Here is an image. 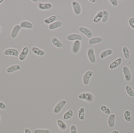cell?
<instances>
[{"label":"cell","mask_w":134,"mask_h":133,"mask_svg":"<svg viewBox=\"0 0 134 133\" xmlns=\"http://www.w3.org/2000/svg\"><path fill=\"white\" fill-rule=\"evenodd\" d=\"M79 30L81 33L84 34L89 39L92 38L93 36V33L91 30L88 28L85 27H80L79 28Z\"/></svg>","instance_id":"7c38bea8"},{"label":"cell","mask_w":134,"mask_h":133,"mask_svg":"<svg viewBox=\"0 0 134 133\" xmlns=\"http://www.w3.org/2000/svg\"><path fill=\"white\" fill-rule=\"evenodd\" d=\"M21 27L19 24H16L13 27L11 30L10 36L11 38L12 39H15L18 36L19 33L21 30Z\"/></svg>","instance_id":"30bf717a"},{"label":"cell","mask_w":134,"mask_h":133,"mask_svg":"<svg viewBox=\"0 0 134 133\" xmlns=\"http://www.w3.org/2000/svg\"><path fill=\"white\" fill-rule=\"evenodd\" d=\"M34 133H51V131L46 129H36L34 130Z\"/></svg>","instance_id":"d6a6232c"},{"label":"cell","mask_w":134,"mask_h":133,"mask_svg":"<svg viewBox=\"0 0 134 133\" xmlns=\"http://www.w3.org/2000/svg\"><path fill=\"white\" fill-rule=\"evenodd\" d=\"M85 108L83 107H81L79 109L78 112V117L79 120L83 121L85 119Z\"/></svg>","instance_id":"d4e9b609"},{"label":"cell","mask_w":134,"mask_h":133,"mask_svg":"<svg viewBox=\"0 0 134 133\" xmlns=\"http://www.w3.org/2000/svg\"><path fill=\"white\" fill-rule=\"evenodd\" d=\"M31 51L33 54L37 56H43L45 54V52L44 50L35 46L31 48Z\"/></svg>","instance_id":"e0dca14e"},{"label":"cell","mask_w":134,"mask_h":133,"mask_svg":"<svg viewBox=\"0 0 134 133\" xmlns=\"http://www.w3.org/2000/svg\"><path fill=\"white\" fill-rule=\"evenodd\" d=\"M111 133H119V132L118 130H114Z\"/></svg>","instance_id":"f35d334b"},{"label":"cell","mask_w":134,"mask_h":133,"mask_svg":"<svg viewBox=\"0 0 134 133\" xmlns=\"http://www.w3.org/2000/svg\"><path fill=\"white\" fill-rule=\"evenodd\" d=\"M52 43L54 46L58 48H61L63 46L62 42L58 38L55 37L52 38Z\"/></svg>","instance_id":"484cf974"},{"label":"cell","mask_w":134,"mask_h":133,"mask_svg":"<svg viewBox=\"0 0 134 133\" xmlns=\"http://www.w3.org/2000/svg\"><path fill=\"white\" fill-rule=\"evenodd\" d=\"M32 1L34 2H37L38 1V0H36V1H35V0H33V1Z\"/></svg>","instance_id":"b9f144b4"},{"label":"cell","mask_w":134,"mask_h":133,"mask_svg":"<svg viewBox=\"0 0 134 133\" xmlns=\"http://www.w3.org/2000/svg\"><path fill=\"white\" fill-rule=\"evenodd\" d=\"M70 133H78L77 127L75 125H72L70 128Z\"/></svg>","instance_id":"e575fe53"},{"label":"cell","mask_w":134,"mask_h":133,"mask_svg":"<svg viewBox=\"0 0 134 133\" xmlns=\"http://www.w3.org/2000/svg\"><path fill=\"white\" fill-rule=\"evenodd\" d=\"M37 7L40 10L47 11L52 8L53 4L50 2H39L37 4Z\"/></svg>","instance_id":"8fae6325"},{"label":"cell","mask_w":134,"mask_h":133,"mask_svg":"<svg viewBox=\"0 0 134 133\" xmlns=\"http://www.w3.org/2000/svg\"><path fill=\"white\" fill-rule=\"evenodd\" d=\"M57 124L58 128L61 131H65L68 128L67 124L62 119H58L57 121Z\"/></svg>","instance_id":"44dd1931"},{"label":"cell","mask_w":134,"mask_h":133,"mask_svg":"<svg viewBox=\"0 0 134 133\" xmlns=\"http://www.w3.org/2000/svg\"><path fill=\"white\" fill-rule=\"evenodd\" d=\"M78 98L80 100L84 101L87 103H91L94 100V95L92 93L89 91H85L80 93L78 95Z\"/></svg>","instance_id":"6da1fadb"},{"label":"cell","mask_w":134,"mask_h":133,"mask_svg":"<svg viewBox=\"0 0 134 133\" xmlns=\"http://www.w3.org/2000/svg\"><path fill=\"white\" fill-rule=\"evenodd\" d=\"M66 104L67 101L65 100H62L59 101L53 108V113L55 115L59 114L64 108Z\"/></svg>","instance_id":"7a4b0ae2"},{"label":"cell","mask_w":134,"mask_h":133,"mask_svg":"<svg viewBox=\"0 0 134 133\" xmlns=\"http://www.w3.org/2000/svg\"><path fill=\"white\" fill-rule=\"evenodd\" d=\"M1 115H0V122H1Z\"/></svg>","instance_id":"ee69618b"},{"label":"cell","mask_w":134,"mask_h":133,"mask_svg":"<svg viewBox=\"0 0 134 133\" xmlns=\"http://www.w3.org/2000/svg\"><path fill=\"white\" fill-rule=\"evenodd\" d=\"M29 53V49L28 47H25L22 49L19 54L18 58L20 61H24L27 58Z\"/></svg>","instance_id":"9c48e42d"},{"label":"cell","mask_w":134,"mask_h":133,"mask_svg":"<svg viewBox=\"0 0 134 133\" xmlns=\"http://www.w3.org/2000/svg\"><path fill=\"white\" fill-rule=\"evenodd\" d=\"M124 119L127 122H131L132 120L131 119V114L130 111L129 110H126L124 112Z\"/></svg>","instance_id":"83f0119b"},{"label":"cell","mask_w":134,"mask_h":133,"mask_svg":"<svg viewBox=\"0 0 134 133\" xmlns=\"http://www.w3.org/2000/svg\"><path fill=\"white\" fill-rule=\"evenodd\" d=\"M116 115L115 114H111L109 116L108 120V125L110 128L114 127L115 124Z\"/></svg>","instance_id":"d6986e66"},{"label":"cell","mask_w":134,"mask_h":133,"mask_svg":"<svg viewBox=\"0 0 134 133\" xmlns=\"http://www.w3.org/2000/svg\"><path fill=\"white\" fill-rule=\"evenodd\" d=\"M71 5L74 14L76 16L80 15L82 12V9L79 2L77 1H74L72 2Z\"/></svg>","instance_id":"5b68a950"},{"label":"cell","mask_w":134,"mask_h":133,"mask_svg":"<svg viewBox=\"0 0 134 133\" xmlns=\"http://www.w3.org/2000/svg\"><path fill=\"white\" fill-rule=\"evenodd\" d=\"M6 109V105L5 103L0 101V109L1 110H5Z\"/></svg>","instance_id":"8d00e7d4"},{"label":"cell","mask_w":134,"mask_h":133,"mask_svg":"<svg viewBox=\"0 0 134 133\" xmlns=\"http://www.w3.org/2000/svg\"><path fill=\"white\" fill-rule=\"evenodd\" d=\"M122 52L124 58L126 59H129L130 58V52L128 48L126 47H124L122 48Z\"/></svg>","instance_id":"1f68e13d"},{"label":"cell","mask_w":134,"mask_h":133,"mask_svg":"<svg viewBox=\"0 0 134 133\" xmlns=\"http://www.w3.org/2000/svg\"><path fill=\"white\" fill-rule=\"evenodd\" d=\"M103 17H102V22L105 23L108 20L109 18V13L108 11L106 10H103Z\"/></svg>","instance_id":"4dcf8cb0"},{"label":"cell","mask_w":134,"mask_h":133,"mask_svg":"<svg viewBox=\"0 0 134 133\" xmlns=\"http://www.w3.org/2000/svg\"><path fill=\"white\" fill-rule=\"evenodd\" d=\"M4 1V0H0V5L3 3Z\"/></svg>","instance_id":"60d3db41"},{"label":"cell","mask_w":134,"mask_h":133,"mask_svg":"<svg viewBox=\"0 0 134 133\" xmlns=\"http://www.w3.org/2000/svg\"><path fill=\"white\" fill-rule=\"evenodd\" d=\"M122 72L124 79L126 82H129L132 79V74L128 66H124L122 68Z\"/></svg>","instance_id":"ba28073f"},{"label":"cell","mask_w":134,"mask_h":133,"mask_svg":"<svg viewBox=\"0 0 134 133\" xmlns=\"http://www.w3.org/2000/svg\"><path fill=\"white\" fill-rule=\"evenodd\" d=\"M125 90L127 94L131 97H134V91L132 87L130 85H127L125 87Z\"/></svg>","instance_id":"f1b7e54d"},{"label":"cell","mask_w":134,"mask_h":133,"mask_svg":"<svg viewBox=\"0 0 134 133\" xmlns=\"http://www.w3.org/2000/svg\"><path fill=\"white\" fill-rule=\"evenodd\" d=\"M94 72L92 70H87L85 72L82 77V83L84 86H88L91 79L93 75Z\"/></svg>","instance_id":"3957f363"},{"label":"cell","mask_w":134,"mask_h":133,"mask_svg":"<svg viewBox=\"0 0 134 133\" xmlns=\"http://www.w3.org/2000/svg\"><path fill=\"white\" fill-rule=\"evenodd\" d=\"M74 115V112L72 109H69L66 111L63 115V118L64 120H68L71 119Z\"/></svg>","instance_id":"603a6c76"},{"label":"cell","mask_w":134,"mask_h":133,"mask_svg":"<svg viewBox=\"0 0 134 133\" xmlns=\"http://www.w3.org/2000/svg\"><path fill=\"white\" fill-rule=\"evenodd\" d=\"M63 25V22L62 21H55L52 24L49 25L48 26V29L49 30H54L61 27Z\"/></svg>","instance_id":"ac0fdd59"},{"label":"cell","mask_w":134,"mask_h":133,"mask_svg":"<svg viewBox=\"0 0 134 133\" xmlns=\"http://www.w3.org/2000/svg\"><path fill=\"white\" fill-rule=\"evenodd\" d=\"M3 54L5 56H13V57H18L19 56V50L16 48H8L4 50Z\"/></svg>","instance_id":"277c9868"},{"label":"cell","mask_w":134,"mask_h":133,"mask_svg":"<svg viewBox=\"0 0 134 133\" xmlns=\"http://www.w3.org/2000/svg\"><path fill=\"white\" fill-rule=\"evenodd\" d=\"M109 1L113 7H117L119 5V2L118 0H109Z\"/></svg>","instance_id":"d590c367"},{"label":"cell","mask_w":134,"mask_h":133,"mask_svg":"<svg viewBox=\"0 0 134 133\" xmlns=\"http://www.w3.org/2000/svg\"><path fill=\"white\" fill-rule=\"evenodd\" d=\"M67 40L69 41H81L82 40V37L80 34H78L72 33L69 34L67 36Z\"/></svg>","instance_id":"4fadbf2b"},{"label":"cell","mask_w":134,"mask_h":133,"mask_svg":"<svg viewBox=\"0 0 134 133\" xmlns=\"http://www.w3.org/2000/svg\"><path fill=\"white\" fill-rule=\"evenodd\" d=\"M113 54V50L111 49L108 48L102 52L100 54V58L101 59H104Z\"/></svg>","instance_id":"7402d4cb"},{"label":"cell","mask_w":134,"mask_h":133,"mask_svg":"<svg viewBox=\"0 0 134 133\" xmlns=\"http://www.w3.org/2000/svg\"><path fill=\"white\" fill-rule=\"evenodd\" d=\"M90 2H92V3H95V2H96V1H95V0H90Z\"/></svg>","instance_id":"ab89813d"},{"label":"cell","mask_w":134,"mask_h":133,"mask_svg":"<svg viewBox=\"0 0 134 133\" xmlns=\"http://www.w3.org/2000/svg\"><path fill=\"white\" fill-rule=\"evenodd\" d=\"M103 40L100 37H94L89 40L88 44L90 45H93L97 44L100 43L102 42Z\"/></svg>","instance_id":"ffe728a7"},{"label":"cell","mask_w":134,"mask_h":133,"mask_svg":"<svg viewBox=\"0 0 134 133\" xmlns=\"http://www.w3.org/2000/svg\"><path fill=\"white\" fill-rule=\"evenodd\" d=\"M24 133H32V132H31V131L30 129L26 128L24 129Z\"/></svg>","instance_id":"74e56055"},{"label":"cell","mask_w":134,"mask_h":133,"mask_svg":"<svg viewBox=\"0 0 134 133\" xmlns=\"http://www.w3.org/2000/svg\"><path fill=\"white\" fill-rule=\"evenodd\" d=\"M21 67L20 65L18 64H15L10 66L7 68L6 72L8 73H12L21 70Z\"/></svg>","instance_id":"9a60e30c"},{"label":"cell","mask_w":134,"mask_h":133,"mask_svg":"<svg viewBox=\"0 0 134 133\" xmlns=\"http://www.w3.org/2000/svg\"><path fill=\"white\" fill-rule=\"evenodd\" d=\"M87 54L88 59L91 63L94 64L97 61V59L94 48L92 47L88 48L87 52Z\"/></svg>","instance_id":"8992f818"},{"label":"cell","mask_w":134,"mask_h":133,"mask_svg":"<svg viewBox=\"0 0 134 133\" xmlns=\"http://www.w3.org/2000/svg\"><path fill=\"white\" fill-rule=\"evenodd\" d=\"M81 42L80 41H75L72 43L71 47L72 53L76 54L79 52L81 49Z\"/></svg>","instance_id":"52a82bcc"},{"label":"cell","mask_w":134,"mask_h":133,"mask_svg":"<svg viewBox=\"0 0 134 133\" xmlns=\"http://www.w3.org/2000/svg\"><path fill=\"white\" fill-rule=\"evenodd\" d=\"M122 62V59L121 58H119L111 62L109 65L110 69H114L119 67Z\"/></svg>","instance_id":"5bb4252c"},{"label":"cell","mask_w":134,"mask_h":133,"mask_svg":"<svg viewBox=\"0 0 134 133\" xmlns=\"http://www.w3.org/2000/svg\"><path fill=\"white\" fill-rule=\"evenodd\" d=\"M103 13V11H102V10L98 11L97 12V14L93 19V21L94 23H98L102 20Z\"/></svg>","instance_id":"cb8c5ba5"},{"label":"cell","mask_w":134,"mask_h":133,"mask_svg":"<svg viewBox=\"0 0 134 133\" xmlns=\"http://www.w3.org/2000/svg\"><path fill=\"white\" fill-rule=\"evenodd\" d=\"M128 23L130 27L134 30V17H131L129 18Z\"/></svg>","instance_id":"836d02e7"},{"label":"cell","mask_w":134,"mask_h":133,"mask_svg":"<svg viewBox=\"0 0 134 133\" xmlns=\"http://www.w3.org/2000/svg\"><path fill=\"white\" fill-rule=\"evenodd\" d=\"M100 109L101 111L107 115H111V109L105 105H102L100 107Z\"/></svg>","instance_id":"f546056e"},{"label":"cell","mask_w":134,"mask_h":133,"mask_svg":"<svg viewBox=\"0 0 134 133\" xmlns=\"http://www.w3.org/2000/svg\"><path fill=\"white\" fill-rule=\"evenodd\" d=\"M57 18V17L55 15H52L45 19L44 20V22L46 24L50 25L55 22Z\"/></svg>","instance_id":"4316f807"},{"label":"cell","mask_w":134,"mask_h":133,"mask_svg":"<svg viewBox=\"0 0 134 133\" xmlns=\"http://www.w3.org/2000/svg\"><path fill=\"white\" fill-rule=\"evenodd\" d=\"M2 30V28L1 27V26H0V33H1V32Z\"/></svg>","instance_id":"7bdbcfd3"},{"label":"cell","mask_w":134,"mask_h":133,"mask_svg":"<svg viewBox=\"0 0 134 133\" xmlns=\"http://www.w3.org/2000/svg\"><path fill=\"white\" fill-rule=\"evenodd\" d=\"M21 28L27 29H31L34 27L33 23L27 20H23L19 24Z\"/></svg>","instance_id":"2e32d148"}]
</instances>
